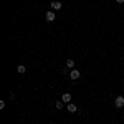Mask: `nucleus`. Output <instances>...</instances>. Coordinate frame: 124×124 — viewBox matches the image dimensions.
Returning a JSON list of instances; mask_svg holds the SVG:
<instances>
[{
	"instance_id": "nucleus-2",
	"label": "nucleus",
	"mask_w": 124,
	"mask_h": 124,
	"mask_svg": "<svg viewBox=\"0 0 124 124\" xmlns=\"http://www.w3.org/2000/svg\"><path fill=\"white\" fill-rule=\"evenodd\" d=\"M114 106H116V108H123V106H124V98H123V96H117V98H116Z\"/></svg>"
},
{
	"instance_id": "nucleus-9",
	"label": "nucleus",
	"mask_w": 124,
	"mask_h": 124,
	"mask_svg": "<svg viewBox=\"0 0 124 124\" xmlns=\"http://www.w3.org/2000/svg\"><path fill=\"white\" fill-rule=\"evenodd\" d=\"M55 106H56V109H63V103H61V101H58Z\"/></svg>"
},
{
	"instance_id": "nucleus-8",
	"label": "nucleus",
	"mask_w": 124,
	"mask_h": 124,
	"mask_svg": "<svg viewBox=\"0 0 124 124\" xmlns=\"http://www.w3.org/2000/svg\"><path fill=\"white\" fill-rule=\"evenodd\" d=\"M17 71H18V73H22V75H23V73H25V71H27V68H25V65H20V66L17 68Z\"/></svg>"
},
{
	"instance_id": "nucleus-1",
	"label": "nucleus",
	"mask_w": 124,
	"mask_h": 124,
	"mask_svg": "<svg viewBox=\"0 0 124 124\" xmlns=\"http://www.w3.org/2000/svg\"><path fill=\"white\" fill-rule=\"evenodd\" d=\"M45 18H46V22L50 23V22H53V20L56 18V15H55V12H53V10H48L46 15H45Z\"/></svg>"
},
{
	"instance_id": "nucleus-6",
	"label": "nucleus",
	"mask_w": 124,
	"mask_h": 124,
	"mask_svg": "<svg viewBox=\"0 0 124 124\" xmlns=\"http://www.w3.org/2000/svg\"><path fill=\"white\" fill-rule=\"evenodd\" d=\"M68 111H70V113H76V111H78L76 104H73V103H70V104H68Z\"/></svg>"
},
{
	"instance_id": "nucleus-10",
	"label": "nucleus",
	"mask_w": 124,
	"mask_h": 124,
	"mask_svg": "<svg viewBox=\"0 0 124 124\" xmlns=\"http://www.w3.org/2000/svg\"><path fill=\"white\" fill-rule=\"evenodd\" d=\"M116 2H117V3H124V0H116Z\"/></svg>"
},
{
	"instance_id": "nucleus-7",
	"label": "nucleus",
	"mask_w": 124,
	"mask_h": 124,
	"mask_svg": "<svg viewBox=\"0 0 124 124\" xmlns=\"http://www.w3.org/2000/svg\"><path fill=\"white\" fill-rule=\"evenodd\" d=\"M66 68H71V70H75V60H66Z\"/></svg>"
},
{
	"instance_id": "nucleus-5",
	"label": "nucleus",
	"mask_w": 124,
	"mask_h": 124,
	"mask_svg": "<svg viewBox=\"0 0 124 124\" xmlns=\"http://www.w3.org/2000/svg\"><path fill=\"white\" fill-rule=\"evenodd\" d=\"M61 99H63L65 103H70V101H71V94H70V93H63V96H61Z\"/></svg>"
},
{
	"instance_id": "nucleus-4",
	"label": "nucleus",
	"mask_w": 124,
	"mask_h": 124,
	"mask_svg": "<svg viewBox=\"0 0 124 124\" xmlns=\"http://www.w3.org/2000/svg\"><path fill=\"white\" fill-rule=\"evenodd\" d=\"M50 7H51L53 10H60V8H61V2H56V0H55V2H51Z\"/></svg>"
},
{
	"instance_id": "nucleus-3",
	"label": "nucleus",
	"mask_w": 124,
	"mask_h": 124,
	"mask_svg": "<svg viewBox=\"0 0 124 124\" xmlns=\"http://www.w3.org/2000/svg\"><path fill=\"white\" fill-rule=\"evenodd\" d=\"M70 78H71L73 81H76L78 78H79V71H78V70H71V73H70Z\"/></svg>"
}]
</instances>
